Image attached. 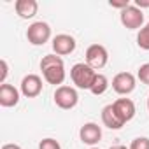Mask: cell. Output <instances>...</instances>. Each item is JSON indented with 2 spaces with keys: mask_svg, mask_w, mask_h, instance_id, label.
<instances>
[{
  "mask_svg": "<svg viewBox=\"0 0 149 149\" xmlns=\"http://www.w3.org/2000/svg\"><path fill=\"white\" fill-rule=\"evenodd\" d=\"M40 70H42V76H44V81L47 84H54V86H63V81H65V63H63V58L51 53V54H46L42 56L40 60Z\"/></svg>",
  "mask_w": 149,
  "mask_h": 149,
  "instance_id": "cell-1",
  "label": "cell"
},
{
  "mask_svg": "<svg viewBox=\"0 0 149 149\" xmlns=\"http://www.w3.org/2000/svg\"><path fill=\"white\" fill-rule=\"evenodd\" d=\"M97 74L98 72L95 68H91L86 61H83V63H76L70 68V79L79 90H91L97 79Z\"/></svg>",
  "mask_w": 149,
  "mask_h": 149,
  "instance_id": "cell-2",
  "label": "cell"
},
{
  "mask_svg": "<svg viewBox=\"0 0 149 149\" xmlns=\"http://www.w3.org/2000/svg\"><path fill=\"white\" fill-rule=\"evenodd\" d=\"M53 98H54V104H56L60 109H63V111H70V109H74V107L77 105V102H79V95H77L76 88L65 86V84L54 90Z\"/></svg>",
  "mask_w": 149,
  "mask_h": 149,
  "instance_id": "cell-3",
  "label": "cell"
},
{
  "mask_svg": "<svg viewBox=\"0 0 149 149\" xmlns=\"http://www.w3.org/2000/svg\"><path fill=\"white\" fill-rule=\"evenodd\" d=\"M26 39L32 46H44L51 39V26L46 21H33L26 30Z\"/></svg>",
  "mask_w": 149,
  "mask_h": 149,
  "instance_id": "cell-4",
  "label": "cell"
},
{
  "mask_svg": "<svg viewBox=\"0 0 149 149\" xmlns=\"http://www.w3.org/2000/svg\"><path fill=\"white\" fill-rule=\"evenodd\" d=\"M119 21L128 30H140L144 26V13H142V9H139L132 4L119 13Z\"/></svg>",
  "mask_w": 149,
  "mask_h": 149,
  "instance_id": "cell-5",
  "label": "cell"
},
{
  "mask_svg": "<svg viewBox=\"0 0 149 149\" xmlns=\"http://www.w3.org/2000/svg\"><path fill=\"white\" fill-rule=\"evenodd\" d=\"M109 61V51L105 49V46L102 44H91L88 49H86V63L95 68V70H100L107 65Z\"/></svg>",
  "mask_w": 149,
  "mask_h": 149,
  "instance_id": "cell-6",
  "label": "cell"
},
{
  "mask_svg": "<svg viewBox=\"0 0 149 149\" xmlns=\"http://www.w3.org/2000/svg\"><path fill=\"white\" fill-rule=\"evenodd\" d=\"M135 86H137V79L130 72H119L112 79V90L118 95H125L126 97V95H130L135 90Z\"/></svg>",
  "mask_w": 149,
  "mask_h": 149,
  "instance_id": "cell-7",
  "label": "cell"
},
{
  "mask_svg": "<svg viewBox=\"0 0 149 149\" xmlns=\"http://www.w3.org/2000/svg\"><path fill=\"white\" fill-rule=\"evenodd\" d=\"M19 91L23 97L26 98H35L42 93V79L37 74H28L21 79V84H19Z\"/></svg>",
  "mask_w": 149,
  "mask_h": 149,
  "instance_id": "cell-8",
  "label": "cell"
},
{
  "mask_svg": "<svg viewBox=\"0 0 149 149\" xmlns=\"http://www.w3.org/2000/svg\"><path fill=\"white\" fill-rule=\"evenodd\" d=\"M51 46H53V53L54 54L67 56V54H70V53L76 51L77 42H76V39H74L72 35H68V33H58L56 37H53Z\"/></svg>",
  "mask_w": 149,
  "mask_h": 149,
  "instance_id": "cell-9",
  "label": "cell"
},
{
  "mask_svg": "<svg viewBox=\"0 0 149 149\" xmlns=\"http://www.w3.org/2000/svg\"><path fill=\"white\" fill-rule=\"evenodd\" d=\"M79 139H81L83 144L95 147V146L102 140V128H100L97 123H93V121L84 123V125L81 126V130H79Z\"/></svg>",
  "mask_w": 149,
  "mask_h": 149,
  "instance_id": "cell-10",
  "label": "cell"
},
{
  "mask_svg": "<svg viewBox=\"0 0 149 149\" xmlns=\"http://www.w3.org/2000/svg\"><path fill=\"white\" fill-rule=\"evenodd\" d=\"M112 107H114V112L118 114V118H119L125 125L135 118L137 109H135L133 100H130V98H118L116 102H112Z\"/></svg>",
  "mask_w": 149,
  "mask_h": 149,
  "instance_id": "cell-11",
  "label": "cell"
},
{
  "mask_svg": "<svg viewBox=\"0 0 149 149\" xmlns=\"http://www.w3.org/2000/svg\"><path fill=\"white\" fill-rule=\"evenodd\" d=\"M19 90L13 84H0V105L2 107H16L19 104Z\"/></svg>",
  "mask_w": 149,
  "mask_h": 149,
  "instance_id": "cell-12",
  "label": "cell"
},
{
  "mask_svg": "<svg viewBox=\"0 0 149 149\" xmlns=\"http://www.w3.org/2000/svg\"><path fill=\"white\" fill-rule=\"evenodd\" d=\"M14 9L21 19H32L39 11V4L35 0H16Z\"/></svg>",
  "mask_w": 149,
  "mask_h": 149,
  "instance_id": "cell-13",
  "label": "cell"
},
{
  "mask_svg": "<svg viewBox=\"0 0 149 149\" xmlns=\"http://www.w3.org/2000/svg\"><path fill=\"white\" fill-rule=\"evenodd\" d=\"M102 123H104V126H107V128H111V130H119V128L125 126V123H123V121L118 118V114L114 112L112 104H109V105H105V107L102 109Z\"/></svg>",
  "mask_w": 149,
  "mask_h": 149,
  "instance_id": "cell-14",
  "label": "cell"
},
{
  "mask_svg": "<svg viewBox=\"0 0 149 149\" xmlns=\"http://www.w3.org/2000/svg\"><path fill=\"white\" fill-rule=\"evenodd\" d=\"M107 88H109V79L104 76V74H97V79H95V83H93V86H91L90 91L93 95L100 97V95H104L107 91Z\"/></svg>",
  "mask_w": 149,
  "mask_h": 149,
  "instance_id": "cell-15",
  "label": "cell"
},
{
  "mask_svg": "<svg viewBox=\"0 0 149 149\" xmlns=\"http://www.w3.org/2000/svg\"><path fill=\"white\" fill-rule=\"evenodd\" d=\"M137 46L144 51H149V23H146L137 33Z\"/></svg>",
  "mask_w": 149,
  "mask_h": 149,
  "instance_id": "cell-16",
  "label": "cell"
},
{
  "mask_svg": "<svg viewBox=\"0 0 149 149\" xmlns=\"http://www.w3.org/2000/svg\"><path fill=\"white\" fill-rule=\"evenodd\" d=\"M39 149H61L60 142L56 139H51V137H46L39 142Z\"/></svg>",
  "mask_w": 149,
  "mask_h": 149,
  "instance_id": "cell-17",
  "label": "cell"
},
{
  "mask_svg": "<svg viewBox=\"0 0 149 149\" xmlns=\"http://www.w3.org/2000/svg\"><path fill=\"white\" fill-rule=\"evenodd\" d=\"M137 77L140 79V83H144L146 86H149V63H144V65L139 67Z\"/></svg>",
  "mask_w": 149,
  "mask_h": 149,
  "instance_id": "cell-18",
  "label": "cell"
},
{
  "mask_svg": "<svg viewBox=\"0 0 149 149\" xmlns=\"http://www.w3.org/2000/svg\"><path fill=\"white\" fill-rule=\"evenodd\" d=\"M128 149H149V139L147 137H137L132 140Z\"/></svg>",
  "mask_w": 149,
  "mask_h": 149,
  "instance_id": "cell-19",
  "label": "cell"
},
{
  "mask_svg": "<svg viewBox=\"0 0 149 149\" xmlns=\"http://www.w3.org/2000/svg\"><path fill=\"white\" fill-rule=\"evenodd\" d=\"M109 6L114 7V9H119V13H121L123 9H126L132 4H130V0H109Z\"/></svg>",
  "mask_w": 149,
  "mask_h": 149,
  "instance_id": "cell-20",
  "label": "cell"
},
{
  "mask_svg": "<svg viewBox=\"0 0 149 149\" xmlns=\"http://www.w3.org/2000/svg\"><path fill=\"white\" fill-rule=\"evenodd\" d=\"M0 67H2V74H0V84H6L7 74H9V67H7V61H6V60H0Z\"/></svg>",
  "mask_w": 149,
  "mask_h": 149,
  "instance_id": "cell-21",
  "label": "cell"
},
{
  "mask_svg": "<svg viewBox=\"0 0 149 149\" xmlns=\"http://www.w3.org/2000/svg\"><path fill=\"white\" fill-rule=\"evenodd\" d=\"M133 6L139 9H149V0H135Z\"/></svg>",
  "mask_w": 149,
  "mask_h": 149,
  "instance_id": "cell-22",
  "label": "cell"
},
{
  "mask_svg": "<svg viewBox=\"0 0 149 149\" xmlns=\"http://www.w3.org/2000/svg\"><path fill=\"white\" fill-rule=\"evenodd\" d=\"M2 149H21V146H18V144H4Z\"/></svg>",
  "mask_w": 149,
  "mask_h": 149,
  "instance_id": "cell-23",
  "label": "cell"
},
{
  "mask_svg": "<svg viewBox=\"0 0 149 149\" xmlns=\"http://www.w3.org/2000/svg\"><path fill=\"white\" fill-rule=\"evenodd\" d=\"M109 149H128L126 146H123V144H116V146H111Z\"/></svg>",
  "mask_w": 149,
  "mask_h": 149,
  "instance_id": "cell-24",
  "label": "cell"
},
{
  "mask_svg": "<svg viewBox=\"0 0 149 149\" xmlns=\"http://www.w3.org/2000/svg\"><path fill=\"white\" fill-rule=\"evenodd\" d=\"M147 111H149V98H147Z\"/></svg>",
  "mask_w": 149,
  "mask_h": 149,
  "instance_id": "cell-25",
  "label": "cell"
},
{
  "mask_svg": "<svg viewBox=\"0 0 149 149\" xmlns=\"http://www.w3.org/2000/svg\"><path fill=\"white\" fill-rule=\"evenodd\" d=\"M90 149H100V147H90Z\"/></svg>",
  "mask_w": 149,
  "mask_h": 149,
  "instance_id": "cell-26",
  "label": "cell"
}]
</instances>
